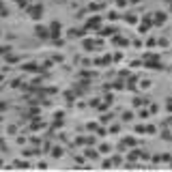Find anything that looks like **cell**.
Returning a JSON list of instances; mask_svg holds the SVG:
<instances>
[{
	"label": "cell",
	"instance_id": "cell-2",
	"mask_svg": "<svg viewBox=\"0 0 172 172\" xmlns=\"http://www.w3.org/2000/svg\"><path fill=\"white\" fill-rule=\"evenodd\" d=\"M164 19H166L164 13H157V15H155V24H164Z\"/></svg>",
	"mask_w": 172,
	"mask_h": 172
},
{
	"label": "cell",
	"instance_id": "cell-1",
	"mask_svg": "<svg viewBox=\"0 0 172 172\" xmlns=\"http://www.w3.org/2000/svg\"><path fill=\"white\" fill-rule=\"evenodd\" d=\"M95 26H99V17H93V19L88 22V28H95Z\"/></svg>",
	"mask_w": 172,
	"mask_h": 172
}]
</instances>
